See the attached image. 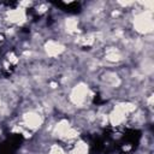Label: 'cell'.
Here are the masks:
<instances>
[{
	"label": "cell",
	"mask_w": 154,
	"mask_h": 154,
	"mask_svg": "<svg viewBox=\"0 0 154 154\" xmlns=\"http://www.w3.org/2000/svg\"><path fill=\"white\" fill-rule=\"evenodd\" d=\"M49 154H65V153L63 152V149H61L60 147H58V146H53L52 149H51V152H49Z\"/></svg>",
	"instance_id": "8fae6325"
},
{
	"label": "cell",
	"mask_w": 154,
	"mask_h": 154,
	"mask_svg": "<svg viewBox=\"0 0 154 154\" xmlns=\"http://www.w3.org/2000/svg\"><path fill=\"white\" fill-rule=\"evenodd\" d=\"M106 59L109 60V61H118L120 59V54L116 49H109L106 54Z\"/></svg>",
	"instance_id": "9c48e42d"
},
{
	"label": "cell",
	"mask_w": 154,
	"mask_h": 154,
	"mask_svg": "<svg viewBox=\"0 0 154 154\" xmlns=\"http://www.w3.org/2000/svg\"><path fill=\"white\" fill-rule=\"evenodd\" d=\"M135 28L140 32H149L153 29V19L150 13H141L135 18Z\"/></svg>",
	"instance_id": "6da1fadb"
},
{
	"label": "cell",
	"mask_w": 154,
	"mask_h": 154,
	"mask_svg": "<svg viewBox=\"0 0 154 154\" xmlns=\"http://www.w3.org/2000/svg\"><path fill=\"white\" fill-rule=\"evenodd\" d=\"M24 11L23 10H16L13 12L10 13V19L13 20V22H19L22 19H24Z\"/></svg>",
	"instance_id": "52a82bcc"
},
{
	"label": "cell",
	"mask_w": 154,
	"mask_h": 154,
	"mask_svg": "<svg viewBox=\"0 0 154 154\" xmlns=\"http://www.w3.org/2000/svg\"><path fill=\"white\" fill-rule=\"evenodd\" d=\"M70 125L67 123V120H61L57 126H55V134H58L60 137H65L66 132L69 131Z\"/></svg>",
	"instance_id": "8992f818"
},
{
	"label": "cell",
	"mask_w": 154,
	"mask_h": 154,
	"mask_svg": "<svg viewBox=\"0 0 154 154\" xmlns=\"http://www.w3.org/2000/svg\"><path fill=\"white\" fill-rule=\"evenodd\" d=\"M76 26H77V22L73 18H70V19L66 20V28H67L69 31H73L76 29Z\"/></svg>",
	"instance_id": "30bf717a"
},
{
	"label": "cell",
	"mask_w": 154,
	"mask_h": 154,
	"mask_svg": "<svg viewBox=\"0 0 154 154\" xmlns=\"http://www.w3.org/2000/svg\"><path fill=\"white\" fill-rule=\"evenodd\" d=\"M125 114H126V112L123 109L122 105H118V106L114 108V111L109 114V122H111L113 125H118V124H120V123L124 120Z\"/></svg>",
	"instance_id": "3957f363"
},
{
	"label": "cell",
	"mask_w": 154,
	"mask_h": 154,
	"mask_svg": "<svg viewBox=\"0 0 154 154\" xmlns=\"http://www.w3.org/2000/svg\"><path fill=\"white\" fill-rule=\"evenodd\" d=\"M24 122L30 129H36L42 124V118L37 113H28L24 116Z\"/></svg>",
	"instance_id": "277c9868"
},
{
	"label": "cell",
	"mask_w": 154,
	"mask_h": 154,
	"mask_svg": "<svg viewBox=\"0 0 154 154\" xmlns=\"http://www.w3.org/2000/svg\"><path fill=\"white\" fill-rule=\"evenodd\" d=\"M88 95V88L84 84H78L77 87L73 88L71 93V100L75 105H81L87 100Z\"/></svg>",
	"instance_id": "7a4b0ae2"
},
{
	"label": "cell",
	"mask_w": 154,
	"mask_h": 154,
	"mask_svg": "<svg viewBox=\"0 0 154 154\" xmlns=\"http://www.w3.org/2000/svg\"><path fill=\"white\" fill-rule=\"evenodd\" d=\"M88 153V148L83 142H79L78 144H76V147L73 148V150L70 154H87Z\"/></svg>",
	"instance_id": "ba28073f"
},
{
	"label": "cell",
	"mask_w": 154,
	"mask_h": 154,
	"mask_svg": "<svg viewBox=\"0 0 154 154\" xmlns=\"http://www.w3.org/2000/svg\"><path fill=\"white\" fill-rule=\"evenodd\" d=\"M64 51V47L55 42V41H49L47 45H46V52L49 54V55H58L60 54L61 52Z\"/></svg>",
	"instance_id": "5b68a950"
}]
</instances>
